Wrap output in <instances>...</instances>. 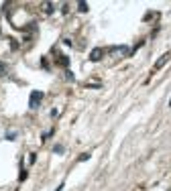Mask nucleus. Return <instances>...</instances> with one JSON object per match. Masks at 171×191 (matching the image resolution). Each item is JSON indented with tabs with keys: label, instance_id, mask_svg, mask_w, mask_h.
Wrapping results in <instances>:
<instances>
[{
	"label": "nucleus",
	"instance_id": "1",
	"mask_svg": "<svg viewBox=\"0 0 171 191\" xmlns=\"http://www.w3.org/2000/svg\"><path fill=\"white\" fill-rule=\"evenodd\" d=\"M41 100H43V91L35 90L33 94H31V100H29V108H31V110H37L39 104H41Z\"/></svg>",
	"mask_w": 171,
	"mask_h": 191
},
{
	"label": "nucleus",
	"instance_id": "2",
	"mask_svg": "<svg viewBox=\"0 0 171 191\" xmlns=\"http://www.w3.org/2000/svg\"><path fill=\"white\" fill-rule=\"evenodd\" d=\"M104 53H106V49H94L90 53V61H100L104 57Z\"/></svg>",
	"mask_w": 171,
	"mask_h": 191
},
{
	"label": "nucleus",
	"instance_id": "3",
	"mask_svg": "<svg viewBox=\"0 0 171 191\" xmlns=\"http://www.w3.org/2000/svg\"><path fill=\"white\" fill-rule=\"evenodd\" d=\"M169 55H171V53H163V55L159 57V61L155 63V69H161V67H163V65L167 63V59H169Z\"/></svg>",
	"mask_w": 171,
	"mask_h": 191
},
{
	"label": "nucleus",
	"instance_id": "4",
	"mask_svg": "<svg viewBox=\"0 0 171 191\" xmlns=\"http://www.w3.org/2000/svg\"><path fill=\"white\" fill-rule=\"evenodd\" d=\"M53 153H57V155H63V153H65V148H63L61 145H55V146H53Z\"/></svg>",
	"mask_w": 171,
	"mask_h": 191
},
{
	"label": "nucleus",
	"instance_id": "5",
	"mask_svg": "<svg viewBox=\"0 0 171 191\" xmlns=\"http://www.w3.org/2000/svg\"><path fill=\"white\" fill-rule=\"evenodd\" d=\"M78 10H80V12H88V4H86V2H80V4H78Z\"/></svg>",
	"mask_w": 171,
	"mask_h": 191
},
{
	"label": "nucleus",
	"instance_id": "6",
	"mask_svg": "<svg viewBox=\"0 0 171 191\" xmlns=\"http://www.w3.org/2000/svg\"><path fill=\"white\" fill-rule=\"evenodd\" d=\"M45 12H47V14H53V4H51V2H47V4H45Z\"/></svg>",
	"mask_w": 171,
	"mask_h": 191
},
{
	"label": "nucleus",
	"instance_id": "7",
	"mask_svg": "<svg viewBox=\"0 0 171 191\" xmlns=\"http://www.w3.org/2000/svg\"><path fill=\"white\" fill-rule=\"evenodd\" d=\"M59 63L67 67V65H69V59H67V57H65V55H63V57H59Z\"/></svg>",
	"mask_w": 171,
	"mask_h": 191
},
{
	"label": "nucleus",
	"instance_id": "8",
	"mask_svg": "<svg viewBox=\"0 0 171 191\" xmlns=\"http://www.w3.org/2000/svg\"><path fill=\"white\" fill-rule=\"evenodd\" d=\"M88 159H90V153H84V155H81V157H80V161H81V163H86Z\"/></svg>",
	"mask_w": 171,
	"mask_h": 191
},
{
	"label": "nucleus",
	"instance_id": "9",
	"mask_svg": "<svg viewBox=\"0 0 171 191\" xmlns=\"http://www.w3.org/2000/svg\"><path fill=\"white\" fill-rule=\"evenodd\" d=\"M6 138H8V140H14V138H16V132H6Z\"/></svg>",
	"mask_w": 171,
	"mask_h": 191
},
{
	"label": "nucleus",
	"instance_id": "10",
	"mask_svg": "<svg viewBox=\"0 0 171 191\" xmlns=\"http://www.w3.org/2000/svg\"><path fill=\"white\" fill-rule=\"evenodd\" d=\"M65 77H67V81H73V73H71V71H67V73H65Z\"/></svg>",
	"mask_w": 171,
	"mask_h": 191
},
{
	"label": "nucleus",
	"instance_id": "11",
	"mask_svg": "<svg viewBox=\"0 0 171 191\" xmlns=\"http://www.w3.org/2000/svg\"><path fill=\"white\" fill-rule=\"evenodd\" d=\"M29 161H31V165H33L35 161H37V155H35V153H31V157H29Z\"/></svg>",
	"mask_w": 171,
	"mask_h": 191
},
{
	"label": "nucleus",
	"instance_id": "12",
	"mask_svg": "<svg viewBox=\"0 0 171 191\" xmlns=\"http://www.w3.org/2000/svg\"><path fill=\"white\" fill-rule=\"evenodd\" d=\"M55 191H63V183H61V185H59V187H57Z\"/></svg>",
	"mask_w": 171,
	"mask_h": 191
},
{
	"label": "nucleus",
	"instance_id": "13",
	"mask_svg": "<svg viewBox=\"0 0 171 191\" xmlns=\"http://www.w3.org/2000/svg\"><path fill=\"white\" fill-rule=\"evenodd\" d=\"M169 106H171V100H169Z\"/></svg>",
	"mask_w": 171,
	"mask_h": 191
}]
</instances>
